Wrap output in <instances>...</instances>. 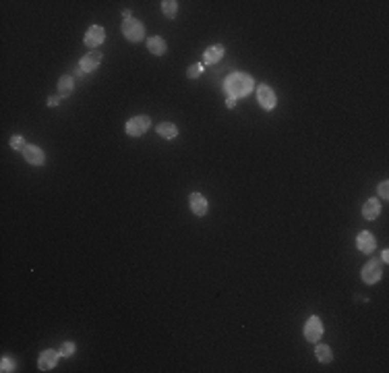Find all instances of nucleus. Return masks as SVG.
Segmentation results:
<instances>
[{"label":"nucleus","instance_id":"39448f33","mask_svg":"<svg viewBox=\"0 0 389 373\" xmlns=\"http://www.w3.org/2000/svg\"><path fill=\"white\" fill-rule=\"evenodd\" d=\"M257 102L261 104L263 110H273L275 104H277V97L269 85H259L257 87Z\"/></svg>","mask_w":389,"mask_h":373},{"label":"nucleus","instance_id":"412c9836","mask_svg":"<svg viewBox=\"0 0 389 373\" xmlns=\"http://www.w3.org/2000/svg\"><path fill=\"white\" fill-rule=\"evenodd\" d=\"M75 348H77V346H75V342H65V344L60 346L58 355H60V357H71V355L75 352Z\"/></svg>","mask_w":389,"mask_h":373},{"label":"nucleus","instance_id":"423d86ee","mask_svg":"<svg viewBox=\"0 0 389 373\" xmlns=\"http://www.w3.org/2000/svg\"><path fill=\"white\" fill-rule=\"evenodd\" d=\"M323 336V324H321V319L317 315L309 317L306 319V324H304V338L309 342H319V338Z\"/></svg>","mask_w":389,"mask_h":373},{"label":"nucleus","instance_id":"20e7f679","mask_svg":"<svg viewBox=\"0 0 389 373\" xmlns=\"http://www.w3.org/2000/svg\"><path fill=\"white\" fill-rule=\"evenodd\" d=\"M383 276V270H381V263L377 259H371L364 263L362 268V282L364 284H377Z\"/></svg>","mask_w":389,"mask_h":373},{"label":"nucleus","instance_id":"ddd939ff","mask_svg":"<svg viewBox=\"0 0 389 373\" xmlns=\"http://www.w3.org/2000/svg\"><path fill=\"white\" fill-rule=\"evenodd\" d=\"M224 54H226V48L221 46V44H215V46H209V48L205 50L203 61H205L207 65H215V63L221 61V56H224Z\"/></svg>","mask_w":389,"mask_h":373},{"label":"nucleus","instance_id":"0eeeda50","mask_svg":"<svg viewBox=\"0 0 389 373\" xmlns=\"http://www.w3.org/2000/svg\"><path fill=\"white\" fill-rule=\"evenodd\" d=\"M104 40H106V31H104V27L101 25H91L87 31H85V46L87 48H91V50H95L99 44H104Z\"/></svg>","mask_w":389,"mask_h":373},{"label":"nucleus","instance_id":"f03ea898","mask_svg":"<svg viewBox=\"0 0 389 373\" xmlns=\"http://www.w3.org/2000/svg\"><path fill=\"white\" fill-rule=\"evenodd\" d=\"M120 31H122V35L129 40V42H133V44H137V42H143L145 40V25L141 23V21H137V19H127V21H122V25H120Z\"/></svg>","mask_w":389,"mask_h":373},{"label":"nucleus","instance_id":"393cba45","mask_svg":"<svg viewBox=\"0 0 389 373\" xmlns=\"http://www.w3.org/2000/svg\"><path fill=\"white\" fill-rule=\"evenodd\" d=\"M60 100H63L60 95H50V97H48V106H50V108H54V106L60 104Z\"/></svg>","mask_w":389,"mask_h":373},{"label":"nucleus","instance_id":"9d476101","mask_svg":"<svg viewBox=\"0 0 389 373\" xmlns=\"http://www.w3.org/2000/svg\"><path fill=\"white\" fill-rule=\"evenodd\" d=\"M58 352L56 350H52V348H46L42 355H39V359H37V367H39V371H50V369H54L56 367V363H58Z\"/></svg>","mask_w":389,"mask_h":373},{"label":"nucleus","instance_id":"5701e85b","mask_svg":"<svg viewBox=\"0 0 389 373\" xmlns=\"http://www.w3.org/2000/svg\"><path fill=\"white\" fill-rule=\"evenodd\" d=\"M11 147H13V149H23V147H25L23 137H21V135H13V137H11Z\"/></svg>","mask_w":389,"mask_h":373},{"label":"nucleus","instance_id":"4be33fe9","mask_svg":"<svg viewBox=\"0 0 389 373\" xmlns=\"http://www.w3.org/2000/svg\"><path fill=\"white\" fill-rule=\"evenodd\" d=\"M201 71H203V65H191V67L187 69V77H189V79H197V77L201 75Z\"/></svg>","mask_w":389,"mask_h":373},{"label":"nucleus","instance_id":"dca6fc26","mask_svg":"<svg viewBox=\"0 0 389 373\" xmlns=\"http://www.w3.org/2000/svg\"><path fill=\"white\" fill-rule=\"evenodd\" d=\"M157 135L159 137H163V139H174L176 135H178V127L174 125V123H161V125H157Z\"/></svg>","mask_w":389,"mask_h":373},{"label":"nucleus","instance_id":"b1692460","mask_svg":"<svg viewBox=\"0 0 389 373\" xmlns=\"http://www.w3.org/2000/svg\"><path fill=\"white\" fill-rule=\"evenodd\" d=\"M387 187H389V183H387V181H383V183L379 185V193H381V197H383V199H387V197H389V189H387Z\"/></svg>","mask_w":389,"mask_h":373},{"label":"nucleus","instance_id":"f257e3e1","mask_svg":"<svg viewBox=\"0 0 389 373\" xmlns=\"http://www.w3.org/2000/svg\"><path fill=\"white\" fill-rule=\"evenodd\" d=\"M253 87H255L253 77L247 75V73H232V75H228L226 81H224L226 93H228L230 97H234V100L249 95V93L253 91Z\"/></svg>","mask_w":389,"mask_h":373},{"label":"nucleus","instance_id":"7ed1b4c3","mask_svg":"<svg viewBox=\"0 0 389 373\" xmlns=\"http://www.w3.org/2000/svg\"><path fill=\"white\" fill-rule=\"evenodd\" d=\"M149 127H151L149 116L141 114V116H133V119L127 123L125 131H127V135H129V137H141V135H145V133H147V129H149Z\"/></svg>","mask_w":389,"mask_h":373},{"label":"nucleus","instance_id":"a211bd4d","mask_svg":"<svg viewBox=\"0 0 389 373\" xmlns=\"http://www.w3.org/2000/svg\"><path fill=\"white\" fill-rule=\"evenodd\" d=\"M315 355H317V359H319L321 363H331V361H333V352H331V348H329L327 344H317Z\"/></svg>","mask_w":389,"mask_h":373},{"label":"nucleus","instance_id":"aec40b11","mask_svg":"<svg viewBox=\"0 0 389 373\" xmlns=\"http://www.w3.org/2000/svg\"><path fill=\"white\" fill-rule=\"evenodd\" d=\"M0 371H3V373H11V371H15V363H13L9 357H3V361H0Z\"/></svg>","mask_w":389,"mask_h":373},{"label":"nucleus","instance_id":"f3484780","mask_svg":"<svg viewBox=\"0 0 389 373\" xmlns=\"http://www.w3.org/2000/svg\"><path fill=\"white\" fill-rule=\"evenodd\" d=\"M71 93H73V77L63 75V77L58 79V95H60V97H69Z\"/></svg>","mask_w":389,"mask_h":373},{"label":"nucleus","instance_id":"bb28decb","mask_svg":"<svg viewBox=\"0 0 389 373\" xmlns=\"http://www.w3.org/2000/svg\"><path fill=\"white\" fill-rule=\"evenodd\" d=\"M381 259H383V261H385V263H387V261H389V251H387V249H385V251H383V255H381Z\"/></svg>","mask_w":389,"mask_h":373},{"label":"nucleus","instance_id":"1a4fd4ad","mask_svg":"<svg viewBox=\"0 0 389 373\" xmlns=\"http://www.w3.org/2000/svg\"><path fill=\"white\" fill-rule=\"evenodd\" d=\"M21 151H23V158L27 160L29 164H33V166H42L46 162V153L37 145H25Z\"/></svg>","mask_w":389,"mask_h":373},{"label":"nucleus","instance_id":"9b49d317","mask_svg":"<svg viewBox=\"0 0 389 373\" xmlns=\"http://www.w3.org/2000/svg\"><path fill=\"white\" fill-rule=\"evenodd\" d=\"M189 207L195 216H205L207 214V199L201 193H191L189 197Z\"/></svg>","mask_w":389,"mask_h":373},{"label":"nucleus","instance_id":"a878e982","mask_svg":"<svg viewBox=\"0 0 389 373\" xmlns=\"http://www.w3.org/2000/svg\"><path fill=\"white\" fill-rule=\"evenodd\" d=\"M226 106H228V108H234V106H236V100L228 95V100H226Z\"/></svg>","mask_w":389,"mask_h":373},{"label":"nucleus","instance_id":"f8f14e48","mask_svg":"<svg viewBox=\"0 0 389 373\" xmlns=\"http://www.w3.org/2000/svg\"><path fill=\"white\" fill-rule=\"evenodd\" d=\"M356 247H358V251L360 253H373L375 251V247H377V241H375V237L371 234V232H360L358 237H356Z\"/></svg>","mask_w":389,"mask_h":373},{"label":"nucleus","instance_id":"4468645a","mask_svg":"<svg viewBox=\"0 0 389 373\" xmlns=\"http://www.w3.org/2000/svg\"><path fill=\"white\" fill-rule=\"evenodd\" d=\"M379 214H381V203L373 197V199H368L364 205H362V216H364V220H377L379 218Z\"/></svg>","mask_w":389,"mask_h":373},{"label":"nucleus","instance_id":"2eb2a0df","mask_svg":"<svg viewBox=\"0 0 389 373\" xmlns=\"http://www.w3.org/2000/svg\"><path fill=\"white\" fill-rule=\"evenodd\" d=\"M147 50L151 52L153 56H163V54H166V50H168V46H166L163 37L153 35V37H149V40H147Z\"/></svg>","mask_w":389,"mask_h":373},{"label":"nucleus","instance_id":"6ab92c4d","mask_svg":"<svg viewBox=\"0 0 389 373\" xmlns=\"http://www.w3.org/2000/svg\"><path fill=\"white\" fill-rule=\"evenodd\" d=\"M161 13L168 19H174L176 13H178V3H176V0H163V3H161Z\"/></svg>","mask_w":389,"mask_h":373},{"label":"nucleus","instance_id":"6e6552de","mask_svg":"<svg viewBox=\"0 0 389 373\" xmlns=\"http://www.w3.org/2000/svg\"><path fill=\"white\" fill-rule=\"evenodd\" d=\"M101 63V52L97 50H91L89 54H85L81 61H79V73H93Z\"/></svg>","mask_w":389,"mask_h":373}]
</instances>
